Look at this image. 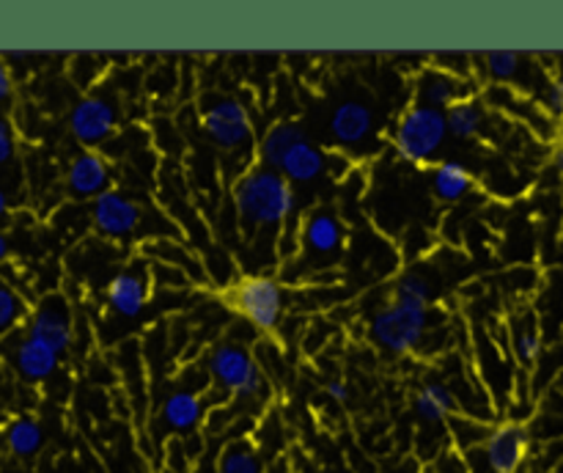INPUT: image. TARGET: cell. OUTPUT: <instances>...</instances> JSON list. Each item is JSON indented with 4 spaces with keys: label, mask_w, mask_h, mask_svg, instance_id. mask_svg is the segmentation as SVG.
<instances>
[{
    "label": "cell",
    "mask_w": 563,
    "mask_h": 473,
    "mask_svg": "<svg viewBox=\"0 0 563 473\" xmlns=\"http://www.w3.org/2000/svg\"><path fill=\"white\" fill-rule=\"evenodd\" d=\"M522 64H526V55L511 53V50H495L484 55V72L498 82L517 80L522 75Z\"/></svg>",
    "instance_id": "obj_27"
},
{
    "label": "cell",
    "mask_w": 563,
    "mask_h": 473,
    "mask_svg": "<svg viewBox=\"0 0 563 473\" xmlns=\"http://www.w3.org/2000/svg\"><path fill=\"white\" fill-rule=\"evenodd\" d=\"M229 302L234 311L251 319L264 333L278 330L286 311L284 286L275 278H269V275H247V278L236 280L229 289Z\"/></svg>",
    "instance_id": "obj_7"
},
{
    "label": "cell",
    "mask_w": 563,
    "mask_h": 473,
    "mask_svg": "<svg viewBox=\"0 0 563 473\" xmlns=\"http://www.w3.org/2000/svg\"><path fill=\"white\" fill-rule=\"evenodd\" d=\"M11 94H14V80H11V72L5 58H0V108L11 102Z\"/></svg>",
    "instance_id": "obj_33"
},
{
    "label": "cell",
    "mask_w": 563,
    "mask_h": 473,
    "mask_svg": "<svg viewBox=\"0 0 563 473\" xmlns=\"http://www.w3.org/2000/svg\"><path fill=\"white\" fill-rule=\"evenodd\" d=\"M306 473H324V471H319V468H311V471H306Z\"/></svg>",
    "instance_id": "obj_38"
},
{
    "label": "cell",
    "mask_w": 563,
    "mask_h": 473,
    "mask_svg": "<svg viewBox=\"0 0 563 473\" xmlns=\"http://www.w3.org/2000/svg\"><path fill=\"white\" fill-rule=\"evenodd\" d=\"M553 165L559 168V174H563V141L559 143V148L553 152Z\"/></svg>",
    "instance_id": "obj_36"
},
{
    "label": "cell",
    "mask_w": 563,
    "mask_h": 473,
    "mask_svg": "<svg viewBox=\"0 0 563 473\" xmlns=\"http://www.w3.org/2000/svg\"><path fill=\"white\" fill-rule=\"evenodd\" d=\"M531 451V429L520 421H504L489 429L487 440L462 454L467 473H517Z\"/></svg>",
    "instance_id": "obj_4"
},
{
    "label": "cell",
    "mask_w": 563,
    "mask_h": 473,
    "mask_svg": "<svg viewBox=\"0 0 563 473\" xmlns=\"http://www.w3.org/2000/svg\"><path fill=\"white\" fill-rule=\"evenodd\" d=\"M9 253H11V245H9V237L3 234V231H0V264L5 262V258H9Z\"/></svg>",
    "instance_id": "obj_35"
},
{
    "label": "cell",
    "mask_w": 563,
    "mask_h": 473,
    "mask_svg": "<svg viewBox=\"0 0 563 473\" xmlns=\"http://www.w3.org/2000/svg\"><path fill=\"white\" fill-rule=\"evenodd\" d=\"M5 446H9L11 454L20 457V460L36 457L44 446L42 424L31 416L14 418V421L9 424V429H5Z\"/></svg>",
    "instance_id": "obj_22"
},
{
    "label": "cell",
    "mask_w": 563,
    "mask_h": 473,
    "mask_svg": "<svg viewBox=\"0 0 563 473\" xmlns=\"http://www.w3.org/2000/svg\"><path fill=\"white\" fill-rule=\"evenodd\" d=\"M451 435H454V443L456 449L462 451V454H467L471 449H476V446H482L484 440H487L489 429L484 427L482 421H476V418H451Z\"/></svg>",
    "instance_id": "obj_28"
},
{
    "label": "cell",
    "mask_w": 563,
    "mask_h": 473,
    "mask_svg": "<svg viewBox=\"0 0 563 473\" xmlns=\"http://www.w3.org/2000/svg\"><path fill=\"white\" fill-rule=\"evenodd\" d=\"M346 248L344 220L330 209H317L300 226V256L311 270L335 264Z\"/></svg>",
    "instance_id": "obj_8"
},
{
    "label": "cell",
    "mask_w": 563,
    "mask_h": 473,
    "mask_svg": "<svg viewBox=\"0 0 563 473\" xmlns=\"http://www.w3.org/2000/svg\"><path fill=\"white\" fill-rule=\"evenodd\" d=\"M473 187V174L456 160H443L432 170V193L445 204L465 198Z\"/></svg>",
    "instance_id": "obj_20"
},
{
    "label": "cell",
    "mask_w": 563,
    "mask_h": 473,
    "mask_svg": "<svg viewBox=\"0 0 563 473\" xmlns=\"http://www.w3.org/2000/svg\"><path fill=\"white\" fill-rule=\"evenodd\" d=\"M302 141H306V132H302V127L297 124V121H278V124H273L267 132H264L262 143H258L262 165L278 170L286 154Z\"/></svg>",
    "instance_id": "obj_19"
},
{
    "label": "cell",
    "mask_w": 563,
    "mask_h": 473,
    "mask_svg": "<svg viewBox=\"0 0 563 473\" xmlns=\"http://www.w3.org/2000/svg\"><path fill=\"white\" fill-rule=\"evenodd\" d=\"M119 124V110L104 97H82L69 113V130L82 146H99L108 141Z\"/></svg>",
    "instance_id": "obj_11"
},
{
    "label": "cell",
    "mask_w": 563,
    "mask_h": 473,
    "mask_svg": "<svg viewBox=\"0 0 563 473\" xmlns=\"http://www.w3.org/2000/svg\"><path fill=\"white\" fill-rule=\"evenodd\" d=\"M11 363H14V372L25 383H44V380L58 372L60 355L53 346H47L44 341L25 333L16 341L14 350H11Z\"/></svg>",
    "instance_id": "obj_15"
},
{
    "label": "cell",
    "mask_w": 563,
    "mask_h": 473,
    "mask_svg": "<svg viewBox=\"0 0 563 473\" xmlns=\"http://www.w3.org/2000/svg\"><path fill=\"white\" fill-rule=\"evenodd\" d=\"M207 372L212 383H218L234 399L256 402L267 391V377L256 358L245 346L231 344V341L212 346L207 355Z\"/></svg>",
    "instance_id": "obj_5"
},
{
    "label": "cell",
    "mask_w": 563,
    "mask_h": 473,
    "mask_svg": "<svg viewBox=\"0 0 563 473\" xmlns=\"http://www.w3.org/2000/svg\"><path fill=\"white\" fill-rule=\"evenodd\" d=\"M27 336L53 346L58 355L69 350L75 341V317L64 295H47L36 302L27 317Z\"/></svg>",
    "instance_id": "obj_9"
},
{
    "label": "cell",
    "mask_w": 563,
    "mask_h": 473,
    "mask_svg": "<svg viewBox=\"0 0 563 473\" xmlns=\"http://www.w3.org/2000/svg\"><path fill=\"white\" fill-rule=\"evenodd\" d=\"M324 391H328V396L333 402H346V399H350V385L341 383V380H330L328 388H324Z\"/></svg>",
    "instance_id": "obj_34"
},
{
    "label": "cell",
    "mask_w": 563,
    "mask_h": 473,
    "mask_svg": "<svg viewBox=\"0 0 563 473\" xmlns=\"http://www.w3.org/2000/svg\"><path fill=\"white\" fill-rule=\"evenodd\" d=\"M203 416H207L203 399L190 388L170 391L163 399V405H159V421H163V427L174 435L196 432L203 424Z\"/></svg>",
    "instance_id": "obj_16"
},
{
    "label": "cell",
    "mask_w": 563,
    "mask_h": 473,
    "mask_svg": "<svg viewBox=\"0 0 563 473\" xmlns=\"http://www.w3.org/2000/svg\"><path fill=\"white\" fill-rule=\"evenodd\" d=\"M146 251L152 253V256H157L159 264H170V267L181 270L187 278H192V280L203 278V270H201V264H198V258L192 256L185 245H179V242H152Z\"/></svg>",
    "instance_id": "obj_25"
},
{
    "label": "cell",
    "mask_w": 563,
    "mask_h": 473,
    "mask_svg": "<svg viewBox=\"0 0 563 473\" xmlns=\"http://www.w3.org/2000/svg\"><path fill=\"white\" fill-rule=\"evenodd\" d=\"M456 405V394L445 383H427L416 394V413L427 424H443L454 416Z\"/></svg>",
    "instance_id": "obj_21"
},
{
    "label": "cell",
    "mask_w": 563,
    "mask_h": 473,
    "mask_svg": "<svg viewBox=\"0 0 563 473\" xmlns=\"http://www.w3.org/2000/svg\"><path fill=\"white\" fill-rule=\"evenodd\" d=\"M330 130L333 138L346 148H355L372 135L374 130V113L366 102L361 99H346L339 108L333 110V119H330Z\"/></svg>",
    "instance_id": "obj_17"
},
{
    "label": "cell",
    "mask_w": 563,
    "mask_h": 473,
    "mask_svg": "<svg viewBox=\"0 0 563 473\" xmlns=\"http://www.w3.org/2000/svg\"><path fill=\"white\" fill-rule=\"evenodd\" d=\"M66 187L75 198H93L97 201L102 193L110 190L108 160L99 152H91V148L80 152L69 163V170H66Z\"/></svg>",
    "instance_id": "obj_14"
},
{
    "label": "cell",
    "mask_w": 563,
    "mask_h": 473,
    "mask_svg": "<svg viewBox=\"0 0 563 473\" xmlns=\"http://www.w3.org/2000/svg\"><path fill=\"white\" fill-rule=\"evenodd\" d=\"M429 330V306L388 300L374 311L372 339L394 355H410L423 344Z\"/></svg>",
    "instance_id": "obj_3"
},
{
    "label": "cell",
    "mask_w": 563,
    "mask_h": 473,
    "mask_svg": "<svg viewBox=\"0 0 563 473\" xmlns=\"http://www.w3.org/2000/svg\"><path fill=\"white\" fill-rule=\"evenodd\" d=\"M91 220L93 229L108 240H126V237L137 234V229L143 226V207L126 193L110 187L93 201Z\"/></svg>",
    "instance_id": "obj_10"
},
{
    "label": "cell",
    "mask_w": 563,
    "mask_h": 473,
    "mask_svg": "<svg viewBox=\"0 0 563 473\" xmlns=\"http://www.w3.org/2000/svg\"><path fill=\"white\" fill-rule=\"evenodd\" d=\"M335 473H352V471H335Z\"/></svg>",
    "instance_id": "obj_39"
},
{
    "label": "cell",
    "mask_w": 563,
    "mask_h": 473,
    "mask_svg": "<svg viewBox=\"0 0 563 473\" xmlns=\"http://www.w3.org/2000/svg\"><path fill=\"white\" fill-rule=\"evenodd\" d=\"M231 198H234L236 215L247 231L280 229L297 209L291 182L280 170L267 168L262 163L236 176Z\"/></svg>",
    "instance_id": "obj_1"
},
{
    "label": "cell",
    "mask_w": 563,
    "mask_h": 473,
    "mask_svg": "<svg viewBox=\"0 0 563 473\" xmlns=\"http://www.w3.org/2000/svg\"><path fill=\"white\" fill-rule=\"evenodd\" d=\"M218 473H264L262 454L247 440H231L220 451Z\"/></svg>",
    "instance_id": "obj_23"
},
{
    "label": "cell",
    "mask_w": 563,
    "mask_h": 473,
    "mask_svg": "<svg viewBox=\"0 0 563 473\" xmlns=\"http://www.w3.org/2000/svg\"><path fill=\"white\" fill-rule=\"evenodd\" d=\"M324 168H328V154L319 146H313L306 138V141L297 143V146L286 154L278 170L291 182V185H306V182H313L317 176H322Z\"/></svg>",
    "instance_id": "obj_18"
},
{
    "label": "cell",
    "mask_w": 563,
    "mask_h": 473,
    "mask_svg": "<svg viewBox=\"0 0 563 473\" xmlns=\"http://www.w3.org/2000/svg\"><path fill=\"white\" fill-rule=\"evenodd\" d=\"M201 124L212 146L225 154H247L256 143L251 113L234 97L209 99V105L203 108Z\"/></svg>",
    "instance_id": "obj_6"
},
{
    "label": "cell",
    "mask_w": 563,
    "mask_h": 473,
    "mask_svg": "<svg viewBox=\"0 0 563 473\" xmlns=\"http://www.w3.org/2000/svg\"><path fill=\"white\" fill-rule=\"evenodd\" d=\"M445 141H449V121H445L443 110L418 102H412L399 116V124L394 130V146L399 157L416 165L432 163Z\"/></svg>",
    "instance_id": "obj_2"
},
{
    "label": "cell",
    "mask_w": 563,
    "mask_h": 473,
    "mask_svg": "<svg viewBox=\"0 0 563 473\" xmlns=\"http://www.w3.org/2000/svg\"><path fill=\"white\" fill-rule=\"evenodd\" d=\"M432 280L427 278L418 270H407L405 275H399L394 284V292H390V300L399 302H416V306H432Z\"/></svg>",
    "instance_id": "obj_26"
},
{
    "label": "cell",
    "mask_w": 563,
    "mask_h": 473,
    "mask_svg": "<svg viewBox=\"0 0 563 473\" xmlns=\"http://www.w3.org/2000/svg\"><path fill=\"white\" fill-rule=\"evenodd\" d=\"M5 212H9V196H5V193L0 190V220L5 218Z\"/></svg>",
    "instance_id": "obj_37"
},
{
    "label": "cell",
    "mask_w": 563,
    "mask_h": 473,
    "mask_svg": "<svg viewBox=\"0 0 563 473\" xmlns=\"http://www.w3.org/2000/svg\"><path fill=\"white\" fill-rule=\"evenodd\" d=\"M445 121H449L451 138H456V141H471V138H476L482 132L484 105H478L473 97L465 99V102L445 110Z\"/></svg>",
    "instance_id": "obj_24"
},
{
    "label": "cell",
    "mask_w": 563,
    "mask_h": 473,
    "mask_svg": "<svg viewBox=\"0 0 563 473\" xmlns=\"http://www.w3.org/2000/svg\"><path fill=\"white\" fill-rule=\"evenodd\" d=\"M471 86L465 77H456L443 69H423L416 80V102L434 110H451L454 105L471 99Z\"/></svg>",
    "instance_id": "obj_13"
},
{
    "label": "cell",
    "mask_w": 563,
    "mask_h": 473,
    "mask_svg": "<svg viewBox=\"0 0 563 473\" xmlns=\"http://www.w3.org/2000/svg\"><path fill=\"white\" fill-rule=\"evenodd\" d=\"M511 344H515V355L522 366H533L542 358V336L533 324H517Z\"/></svg>",
    "instance_id": "obj_29"
},
{
    "label": "cell",
    "mask_w": 563,
    "mask_h": 473,
    "mask_svg": "<svg viewBox=\"0 0 563 473\" xmlns=\"http://www.w3.org/2000/svg\"><path fill=\"white\" fill-rule=\"evenodd\" d=\"M25 314H27L25 300H22V297L16 295L9 284H3V280H0V336H5L9 330H14L16 324L25 319Z\"/></svg>",
    "instance_id": "obj_30"
},
{
    "label": "cell",
    "mask_w": 563,
    "mask_h": 473,
    "mask_svg": "<svg viewBox=\"0 0 563 473\" xmlns=\"http://www.w3.org/2000/svg\"><path fill=\"white\" fill-rule=\"evenodd\" d=\"M14 148H16L14 130H11L9 119H3V116H0V165L11 163V157H14Z\"/></svg>",
    "instance_id": "obj_31"
},
{
    "label": "cell",
    "mask_w": 563,
    "mask_h": 473,
    "mask_svg": "<svg viewBox=\"0 0 563 473\" xmlns=\"http://www.w3.org/2000/svg\"><path fill=\"white\" fill-rule=\"evenodd\" d=\"M548 108H550V113L559 116V119H563V72H561V75H555L553 80H550V86H548Z\"/></svg>",
    "instance_id": "obj_32"
},
{
    "label": "cell",
    "mask_w": 563,
    "mask_h": 473,
    "mask_svg": "<svg viewBox=\"0 0 563 473\" xmlns=\"http://www.w3.org/2000/svg\"><path fill=\"white\" fill-rule=\"evenodd\" d=\"M148 302V275L143 270H121L108 280L104 306L119 319H137Z\"/></svg>",
    "instance_id": "obj_12"
}]
</instances>
